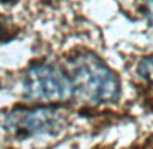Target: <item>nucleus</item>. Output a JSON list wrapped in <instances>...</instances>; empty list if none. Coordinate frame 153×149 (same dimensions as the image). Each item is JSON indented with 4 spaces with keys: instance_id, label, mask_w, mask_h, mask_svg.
Masks as SVG:
<instances>
[{
    "instance_id": "obj_1",
    "label": "nucleus",
    "mask_w": 153,
    "mask_h": 149,
    "mask_svg": "<svg viewBox=\"0 0 153 149\" xmlns=\"http://www.w3.org/2000/svg\"><path fill=\"white\" fill-rule=\"evenodd\" d=\"M69 79L73 95L91 103H107L119 95V80L95 54L83 53L71 61Z\"/></svg>"
},
{
    "instance_id": "obj_2",
    "label": "nucleus",
    "mask_w": 153,
    "mask_h": 149,
    "mask_svg": "<svg viewBox=\"0 0 153 149\" xmlns=\"http://www.w3.org/2000/svg\"><path fill=\"white\" fill-rule=\"evenodd\" d=\"M25 95L38 103H62L73 96L72 83L61 69L48 64H37L23 77Z\"/></svg>"
},
{
    "instance_id": "obj_3",
    "label": "nucleus",
    "mask_w": 153,
    "mask_h": 149,
    "mask_svg": "<svg viewBox=\"0 0 153 149\" xmlns=\"http://www.w3.org/2000/svg\"><path fill=\"white\" fill-rule=\"evenodd\" d=\"M65 117L53 107L12 110L4 121V127L10 134L27 138L42 133H53L62 127Z\"/></svg>"
},
{
    "instance_id": "obj_4",
    "label": "nucleus",
    "mask_w": 153,
    "mask_h": 149,
    "mask_svg": "<svg viewBox=\"0 0 153 149\" xmlns=\"http://www.w3.org/2000/svg\"><path fill=\"white\" fill-rule=\"evenodd\" d=\"M138 74L153 87V56L145 57L138 64Z\"/></svg>"
},
{
    "instance_id": "obj_5",
    "label": "nucleus",
    "mask_w": 153,
    "mask_h": 149,
    "mask_svg": "<svg viewBox=\"0 0 153 149\" xmlns=\"http://www.w3.org/2000/svg\"><path fill=\"white\" fill-rule=\"evenodd\" d=\"M146 16L149 22L153 25V0H149L146 3Z\"/></svg>"
}]
</instances>
